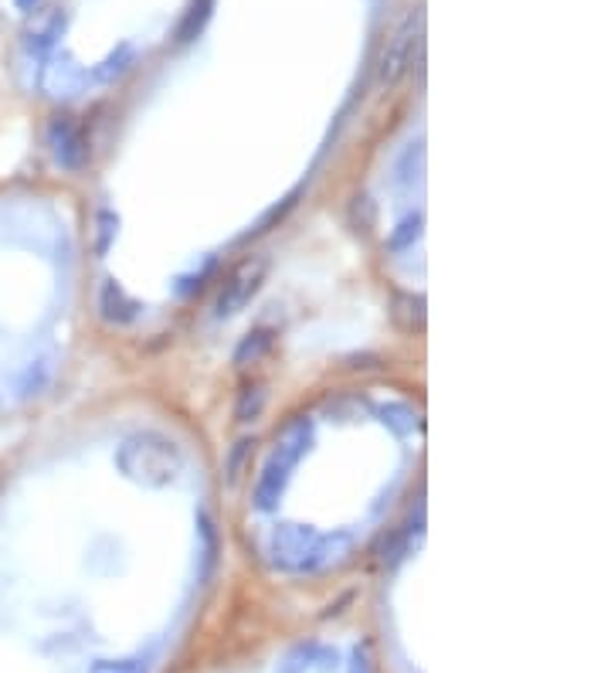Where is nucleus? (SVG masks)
<instances>
[{"label": "nucleus", "mask_w": 611, "mask_h": 673, "mask_svg": "<svg viewBox=\"0 0 611 673\" xmlns=\"http://www.w3.org/2000/svg\"><path fill=\"white\" fill-rule=\"evenodd\" d=\"M418 42H422V11H412L394 28V34L388 37V48L381 55V83L384 86H394L397 78L407 72V65L415 62Z\"/></svg>", "instance_id": "obj_1"}, {"label": "nucleus", "mask_w": 611, "mask_h": 673, "mask_svg": "<svg viewBox=\"0 0 611 673\" xmlns=\"http://www.w3.org/2000/svg\"><path fill=\"white\" fill-rule=\"evenodd\" d=\"M262 275H265V262L241 265V272H234V280L225 286V293H221V300H218V313H234L244 300H249V296L259 290Z\"/></svg>", "instance_id": "obj_2"}, {"label": "nucleus", "mask_w": 611, "mask_h": 673, "mask_svg": "<svg viewBox=\"0 0 611 673\" xmlns=\"http://www.w3.org/2000/svg\"><path fill=\"white\" fill-rule=\"evenodd\" d=\"M52 146H55V161L68 171L81 167V161H86V140H81V133L68 123V120H55L52 127Z\"/></svg>", "instance_id": "obj_3"}, {"label": "nucleus", "mask_w": 611, "mask_h": 673, "mask_svg": "<svg viewBox=\"0 0 611 673\" xmlns=\"http://www.w3.org/2000/svg\"><path fill=\"white\" fill-rule=\"evenodd\" d=\"M211 11H215V0H194L190 14L181 24V42H190V37H197L204 31V24L211 21Z\"/></svg>", "instance_id": "obj_4"}, {"label": "nucleus", "mask_w": 611, "mask_h": 673, "mask_svg": "<svg viewBox=\"0 0 611 673\" xmlns=\"http://www.w3.org/2000/svg\"><path fill=\"white\" fill-rule=\"evenodd\" d=\"M89 673H146V663L137 660V656H127V660H99V663H92Z\"/></svg>", "instance_id": "obj_5"}, {"label": "nucleus", "mask_w": 611, "mask_h": 673, "mask_svg": "<svg viewBox=\"0 0 611 673\" xmlns=\"http://www.w3.org/2000/svg\"><path fill=\"white\" fill-rule=\"evenodd\" d=\"M18 4H21V8H34V4H37V0H18Z\"/></svg>", "instance_id": "obj_6"}]
</instances>
